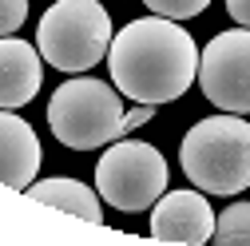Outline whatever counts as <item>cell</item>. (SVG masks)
Listing matches in <instances>:
<instances>
[{
	"instance_id": "3957f363",
	"label": "cell",
	"mask_w": 250,
	"mask_h": 246,
	"mask_svg": "<svg viewBox=\"0 0 250 246\" xmlns=\"http://www.w3.org/2000/svg\"><path fill=\"white\" fill-rule=\"evenodd\" d=\"M123 119H127V111H123L119 87L91 76L64 80L48 100V127L72 151H96L123 139L127 135Z\"/></svg>"
},
{
	"instance_id": "4fadbf2b",
	"label": "cell",
	"mask_w": 250,
	"mask_h": 246,
	"mask_svg": "<svg viewBox=\"0 0 250 246\" xmlns=\"http://www.w3.org/2000/svg\"><path fill=\"white\" fill-rule=\"evenodd\" d=\"M28 20V0H0V36H16Z\"/></svg>"
},
{
	"instance_id": "9c48e42d",
	"label": "cell",
	"mask_w": 250,
	"mask_h": 246,
	"mask_svg": "<svg viewBox=\"0 0 250 246\" xmlns=\"http://www.w3.org/2000/svg\"><path fill=\"white\" fill-rule=\"evenodd\" d=\"M44 83V56L36 44H24L16 36H0V107H24L36 100Z\"/></svg>"
},
{
	"instance_id": "8fae6325",
	"label": "cell",
	"mask_w": 250,
	"mask_h": 246,
	"mask_svg": "<svg viewBox=\"0 0 250 246\" xmlns=\"http://www.w3.org/2000/svg\"><path fill=\"white\" fill-rule=\"evenodd\" d=\"M214 238L218 242H250V203H230L214 219Z\"/></svg>"
},
{
	"instance_id": "ba28073f",
	"label": "cell",
	"mask_w": 250,
	"mask_h": 246,
	"mask_svg": "<svg viewBox=\"0 0 250 246\" xmlns=\"http://www.w3.org/2000/svg\"><path fill=\"white\" fill-rule=\"evenodd\" d=\"M40 159L44 151L32 123L0 107V183H8L12 191H28L40 175Z\"/></svg>"
},
{
	"instance_id": "5b68a950",
	"label": "cell",
	"mask_w": 250,
	"mask_h": 246,
	"mask_svg": "<svg viewBox=\"0 0 250 246\" xmlns=\"http://www.w3.org/2000/svg\"><path fill=\"white\" fill-rule=\"evenodd\" d=\"M96 191L107 206L135 214L159 203L167 191V159L159 147L139 139H115L96 163Z\"/></svg>"
},
{
	"instance_id": "7c38bea8",
	"label": "cell",
	"mask_w": 250,
	"mask_h": 246,
	"mask_svg": "<svg viewBox=\"0 0 250 246\" xmlns=\"http://www.w3.org/2000/svg\"><path fill=\"white\" fill-rule=\"evenodd\" d=\"M143 4H147L155 16H167V20H191V16L207 12L210 0H143Z\"/></svg>"
},
{
	"instance_id": "30bf717a",
	"label": "cell",
	"mask_w": 250,
	"mask_h": 246,
	"mask_svg": "<svg viewBox=\"0 0 250 246\" xmlns=\"http://www.w3.org/2000/svg\"><path fill=\"white\" fill-rule=\"evenodd\" d=\"M36 203H48L64 214H80L87 223H104V206H100V191H91L87 183L80 179H44V183H32L28 187Z\"/></svg>"
},
{
	"instance_id": "52a82bcc",
	"label": "cell",
	"mask_w": 250,
	"mask_h": 246,
	"mask_svg": "<svg viewBox=\"0 0 250 246\" xmlns=\"http://www.w3.org/2000/svg\"><path fill=\"white\" fill-rule=\"evenodd\" d=\"M218 214L207 203V191H163L151 206V238L163 242H207L214 238Z\"/></svg>"
},
{
	"instance_id": "7a4b0ae2",
	"label": "cell",
	"mask_w": 250,
	"mask_h": 246,
	"mask_svg": "<svg viewBox=\"0 0 250 246\" xmlns=\"http://www.w3.org/2000/svg\"><path fill=\"white\" fill-rule=\"evenodd\" d=\"M183 175L207 195H238L250 187V119L223 111L199 119L179 147Z\"/></svg>"
},
{
	"instance_id": "277c9868",
	"label": "cell",
	"mask_w": 250,
	"mask_h": 246,
	"mask_svg": "<svg viewBox=\"0 0 250 246\" xmlns=\"http://www.w3.org/2000/svg\"><path fill=\"white\" fill-rule=\"evenodd\" d=\"M36 48L56 72L80 76L111 48V16L100 0H56L36 24Z\"/></svg>"
},
{
	"instance_id": "8992f818",
	"label": "cell",
	"mask_w": 250,
	"mask_h": 246,
	"mask_svg": "<svg viewBox=\"0 0 250 246\" xmlns=\"http://www.w3.org/2000/svg\"><path fill=\"white\" fill-rule=\"evenodd\" d=\"M199 87L218 111L250 115V28L218 32L199 52Z\"/></svg>"
},
{
	"instance_id": "5bb4252c",
	"label": "cell",
	"mask_w": 250,
	"mask_h": 246,
	"mask_svg": "<svg viewBox=\"0 0 250 246\" xmlns=\"http://www.w3.org/2000/svg\"><path fill=\"white\" fill-rule=\"evenodd\" d=\"M151 115H155V103H135V107L127 111V119H123V127H127V131H135V127H143Z\"/></svg>"
},
{
	"instance_id": "9a60e30c",
	"label": "cell",
	"mask_w": 250,
	"mask_h": 246,
	"mask_svg": "<svg viewBox=\"0 0 250 246\" xmlns=\"http://www.w3.org/2000/svg\"><path fill=\"white\" fill-rule=\"evenodd\" d=\"M227 16L238 28H250V0H227Z\"/></svg>"
},
{
	"instance_id": "6da1fadb",
	"label": "cell",
	"mask_w": 250,
	"mask_h": 246,
	"mask_svg": "<svg viewBox=\"0 0 250 246\" xmlns=\"http://www.w3.org/2000/svg\"><path fill=\"white\" fill-rule=\"evenodd\" d=\"M107 68L119 96L135 103H171L199 80V48L183 24L143 16L111 36Z\"/></svg>"
}]
</instances>
